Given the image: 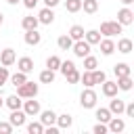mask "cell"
I'll list each match as a JSON object with an SVG mask.
<instances>
[{
    "instance_id": "8d00e7d4",
    "label": "cell",
    "mask_w": 134,
    "mask_h": 134,
    "mask_svg": "<svg viewBox=\"0 0 134 134\" xmlns=\"http://www.w3.org/2000/svg\"><path fill=\"white\" fill-rule=\"evenodd\" d=\"M71 69H75V63L73 61H61V67H59V71L65 75V73H69Z\"/></svg>"
},
{
    "instance_id": "bcb514c9",
    "label": "cell",
    "mask_w": 134,
    "mask_h": 134,
    "mask_svg": "<svg viewBox=\"0 0 134 134\" xmlns=\"http://www.w3.org/2000/svg\"><path fill=\"white\" fill-rule=\"evenodd\" d=\"M2 23H4V15L0 13V25H2Z\"/></svg>"
},
{
    "instance_id": "7c38bea8",
    "label": "cell",
    "mask_w": 134,
    "mask_h": 134,
    "mask_svg": "<svg viewBox=\"0 0 134 134\" xmlns=\"http://www.w3.org/2000/svg\"><path fill=\"white\" fill-rule=\"evenodd\" d=\"M38 21H40L42 25H50V23L54 21V10L48 8V6H44V8L38 13Z\"/></svg>"
},
{
    "instance_id": "f35d334b",
    "label": "cell",
    "mask_w": 134,
    "mask_h": 134,
    "mask_svg": "<svg viewBox=\"0 0 134 134\" xmlns=\"http://www.w3.org/2000/svg\"><path fill=\"white\" fill-rule=\"evenodd\" d=\"M92 132H94V134H107L109 130H107V124H103V121H98V124H96V126L92 128Z\"/></svg>"
},
{
    "instance_id": "d6986e66",
    "label": "cell",
    "mask_w": 134,
    "mask_h": 134,
    "mask_svg": "<svg viewBox=\"0 0 134 134\" xmlns=\"http://www.w3.org/2000/svg\"><path fill=\"white\" fill-rule=\"evenodd\" d=\"M38 25H40V21H38V17H34V15H27V17H23L21 19V27L27 31V29H38Z\"/></svg>"
},
{
    "instance_id": "277c9868",
    "label": "cell",
    "mask_w": 134,
    "mask_h": 134,
    "mask_svg": "<svg viewBox=\"0 0 134 134\" xmlns=\"http://www.w3.org/2000/svg\"><path fill=\"white\" fill-rule=\"evenodd\" d=\"M21 109L25 111V115H27V117H36V115L42 111V107H40V100H36V96H34V98H23V105H21Z\"/></svg>"
},
{
    "instance_id": "9a60e30c",
    "label": "cell",
    "mask_w": 134,
    "mask_h": 134,
    "mask_svg": "<svg viewBox=\"0 0 134 134\" xmlns=\"http://www.w3.org/2000/svg\"><path fill=\"white\" fill-rule=\"evenodd\" d=\"M15 63H17V67H19V71H23V73L34 71V59H31V57H21V59L15 61Z\"/></svg>"
},
{
    "instance_id": "484cf974",
    "label": "cell",
    "mask_w": 134,
    "mask_h": 134,
    "mask_svg": "<svg viewBox=\"0 0 134 134\" xmlns=\"http://www.w3.org/2000/svg\"><path fill=\"white\" fill-rule=\"evenodd\" d=\"M8 82L17 88V86H21L23 82H27V73H23V71H17V73H13V75H8Z\"/></svg>"
},
{
    "instance_id": "d590c367",
    "label": "cell",
    "mask_w": 134,
    "mask_h": 134,
    "mask_svg": "<svg viewBox=\"0 0 134 134\" xmlns=\"http://www.w3.org/2000/svg\"><path fill=\"white\" fill-rule=\"evenodd\" d=\"M65 80H67V84H77L80 82V71L77 69H71L69 73H65Z\"/></svg>"
},
{
    "instance_id": "603a6c76",
    "label": "cell",
    "mask_w": 134,
    "mask_h": 134,
    "mask_svg": "<svg viewBox=\"0 0 134 134\" xmlns=\"http://www.w3.org/2000/svg\"><path fill=\"white\" fill-rule=\"evenodd\" d=\"M94 117H96V121H103V124H107L113 115H111V111L107 109V107H98L96 111H94Z\"/></svg>"
},
{
    "instance_id": "cb8c5ba5",
    "label": "cell",
    "mask_w": 134,
    "mask_h": 134,
    "mask_svg": "<svg viewBox=\"0 0 134 134\" xmlns=\"http://www.w3.org/2000/svg\"><path fill=\"white\" fill-rule=\"evenodd\" d=\"M84 34H86V31H84V27H82V25H71V29H69V34H67V36L75 42V40H84Z\"/></svg>"
},
{
    "instance_id": "4fadbf2b",
    "label": "cell",
    "mask_w": 134,
    "mask_h": 134,
    "mask_svg": "<svg viewBox=\"0 0 134 134\" xmlns=\"http://www.w3.org/2000/svg\"><path fill=\"white\" fill-rule=\"evenodd\" d=\"M98 46H100V52H103L105 57H111V54L115 52V42H113L111 38H100Z\"/></svg>"
},
{
    "instance_id": "f546056e",
    "label": "cell",
    "mask_w": 134,
    "mask_h": 134,
    "mask_svg": "<svg viewBox=\"0 0 134 134\" xmlns=\"http://www.w3.org/2000/svg\"><path fill=\"white\" fill-rule=\"evenodd\" d=\"M59 67H61V59H59L57 54H50V57L46 59V69H52V71H59Z\"/></svg>"
},
{
    "instance_id": "e0dca14e",
    "label": "cell",
    "mask_w": 134,
    "mask_h": 134,
    "mask_svg": "<svg viewBox=\"0 0 134 134\" xmlns=\"http://www.w3.org/2000/svg\"><path fill=\"white\" fill-rule=\"evenodd\" d=\"M100 88H103V94L107 96V98H111V96H117V84L115 82H109V80H105L103 84H100Z\"/></svg>"
},
{
    "instance_id": "4dcf8cb0",
    "label": "cell",
    "mask_w": 134,
    "mask_h": 134,
    "mask_svg": "<svg viewBox=\"0 0 134 134\" xmlns=\"http://www.w3.org/2000/svg\"><path fill=\"white\" fill-rule=\"evenodd\" d=\"M98 67V61H96V57H92V54H86L84 57V69L86 71H92V69H96Z\"/></svg>"
},
{
    "instance_id": "d4e9b609",
    "label": "cell",
    "mask_w": 134,
    "mask_h": 134,
    "mask_svg": "<svg viewBox=\"0 0 134 134\" xmlns=\"http://www.w3.org/2000/svg\"><path fill=\"white\" fill-rule=\"evenodd\" d=\"M113 73H115L117 77H121V75H130L132 69H130L128 63H117V65H113Z\"/></svg>"
},
{
    "instance_id": "30bf717a",
    "label": "cell",
    "mask_w": 134,
    "mask_h": 134,
    "mask_svg": "<svg viewBox=\"0 0 134 134\" xmlns=\"http://www.w3.org/2000/svg\"><path fill=\"white\" fill-rule=\"evenodd\" d=\"M23 40H25L27 46H38V44L42 42V34H40L38 29H27L25 36H23Z\"/></svg>"
},
{
    "instance_id": "ac0fdd59",
    "label": "cell",
    "mask_w": 134,
    "mask_h": 134,
    "mask_svg": "<svg viewBox=\"0 0 134 134\" xmlns=\"http://www.w3.org/2000/svg\"><path fill=\"white\" fill-rule=\"evenodd\" d=\"M115 50L121 52V54H130V52H132V40H130V38H121V40H117Z\"/></svg>"
},
{
    "instance_id": "7402d4cb",
    "label": "cell",
    "mask_w": 134,
    "mask_h": 134,
    "mask_svg": "<svg viewBox=\"0 0 134 134\" xmlns=\"http://www.w3.org/2000/svg\"><path fill=\"white\" fill-rule=\"evenodd\" d=\"M100 38H103V36L98 34V29H88V31L84 34V40H86V42H88L90 46L98 44V42H100Z\"/></svg>"
},
{
    "instance_id": "74e56055",
    "label": "cell",
    "mask_w": 134,
    "mask_h": 134,
    "mask_svg": "<svg viewBox=\"0 0 134 134\" xmlns=\"http://www.w3.org/2000/svg\"><path fill=\"white\" fill-rule=\"evenodd\" d=\"M8 75H10V73H8V67H4V65H2V67H0V88L8 82Z\"/></svg>"
},
{
    "instance_id": "836d02e7",
    "label": "cell",
    "mask_w": 134,
    "mask_h": 134,
    "mask_svg": "<svg viewBox=\"0 0 134 134\" xmlns=\"http://www.w3.org/2000/svg\"><path fill=\"white\" fill-rule=\"evenodd\" d=\"M27 132H29V134H44L42 121H31V124H27Z\"/></svg>"
},
{
    "instance_id": "d6a6232c",
    "label": "cell",
    "mask_w": 134,
    "mask_h": 134,
    "mask_svg": "<svg viewBox=\"0 0 134 134\" xmlns=\"http://www.w3.org/2000/svg\"><path fill=\"white\" fill-rule=\"evenodd\" d=\"M80 82L84 84V88H92V86H94L92 71H86V69H84V73H80Z\"/></svg>"
},
{
    "instance_id": "c3c4849f",
    "label": "cell",
    "mask_w": 134,
    "mask_h": 134,
    "mask_svg": "<svg viewBox=\"0 0 134 134\" xmlns=\"http://www.w3.org/2000/svg\"><path fill=\"white\" fill-rule=\"evenodd\" d=\"M98 2H100V0H98Z\"/></svg>"
},
{
    "instance_id": "f6af8a7d",
    "label": "cell",
    "mask_w": 134,
    "mask_h": 134,
    "mask_svg": "<svg viewBox=\"0 0 134 134\" xmlns=\"http://www.w3.org/2000/svg\"><path fill=\"white\" fill-rule=\"evenodd\" d=\"M6 2H8V4H19L21 0H6Z\"/></svg>"
},
{
    "instance_id": "83f0119b",
    "label": "cell",
    "mask_w": 134,
    "mask_h": 134,
    "mask_svg": "<svg viewBox=\"0 0 134 134\" xmlns=\"http://www.w3.org/2000/svg\"><path fill=\"white\" fill-rule=\"evenodd\" d=\"M71 44H73V40L65 34V36H59V40H57V46L61 48V50H71Z\"/></svg>"
},
{
    "instance_id": "8fae6325",
    "label": "cell",
    "mask_w": 134,
    "mask_h": 134,
    "mask_svg": "<svg viewBox=\"0 0 134 134\" xmlns=\"http://www.w3.org/2000/svg\"><path fill=\"white\" fill-rule=\"evenodd\" d=\"M38 115H40V121H42V126H44V128H48V126H54V124H57V113H54L52 109L40 111Z\"/></svg>"
},
{
    "instance_id": "52a82bcc",
    "label": "cell",
    "mask_w": 134,
    "mask_h": 134,
    "mask_svg": "<svg viewBox=\"0 0 134 134\" xmlns=\"http://www.w3.org/2000/svg\"><path fill=\"white\" fill-rule=\"evenodd\" d=\"M107 130L113 132V134H121V132L126 130V121H124L119 115H115V117H111V119L107 121Z\"/></svg>"
},
{
    "instance_id": "ab89813d",
    "label": "cell",
    "mask_w": 134,
    "mask_h": 134,
    "mask_svg": "<svg viewBox=\"0 0 134 134\" xmlns=\"http://www.w3.org/2000/svg\"><path fill=\"white\" fill-rule=\"evenodd\" d=\"M15 128L10 126V121H0V134H10Z\"/></svg>"
},
{
    "instance_id": "4316f807",
    "label": "cell",
    "mask_w": 134,
    "mask_h": 134,
    "mask_svg": "<svg viewBox=\"0 0 134 134\" xmlns=\"http://www.w3.org/2000/svg\"><path fill=\"white\" fill-rule=\"evenodd\" d=\"M82 8L88 15H94L98 10V0H82Z\"/></svg>"
},
{
    "instance_id": "7a4b0ae2",
    "label": "cell",
    "mask_w": 134,
    "mask_h": 134,
    "mask_svg": "<svg viewBox=\"0 0 134 134\" xmlns=\"http://www.w3.org/2000/svg\"><path fill=\"white\" fill-rule=\"evenodd\" d=\"M96 100H98V96H96V92L92 88H84V92L80 94V105L84 109H94L96 107Z\"/></svg>"
},
{
    "instance_id": "5b68a950",
    "label": "cell",
    "mask_w": 134,
    "mask_h": 134,
    "mask_svg": "<svg viewBox=\"0 0 134 134\" xmlns=\"http://www.w3.org/2000/svg\"><path fill=\"white\" fill-rule=\"evenodd\" d=\"M8 121H10V126H13V128H21V126H25L27 115H25V111H23V109H13V111H10V115H8Z\"/></svg>"
},
{
    "instance_id": "8992f818",
    "label": "cell",
    "mask_w": 134,
    "mask_h": 134,
    "mask_svg": "<svg viewBox=\"0 0 134 134\" xmlns=\"http://www.w3.org/2000/svg\"><path fill=\"white\" fill-rule=\"evenodd\" d=\"M90 44L86 42V40H75L73 44H71V50H73V54L75 57H80V59H84L86 54H90Z\"/></svg>"
},
{
    "instance_id": "7dc6e473",
    "label": "cell",
    "mask_w": 134,
    "mask_h": 134,
    "mask_svg": "<svg viewBox=\"0 0 134 134\" xmlns=\"http://www.w3.org/2000/svg\"><path fill=\"white\" fill-rule=\"evenodd\" d=\"M2 105H4V100H2V98H0V109H2Z\"/></svg>"
},
{
    "instance_id": "2e32d148",
    "label": "cell",
    "mask_w": 134,
    "mask_h": 134,
    "mask_svg": "<svg viewBox=\"0 0 134 134\" xmlns=\"http://www.w3.org/2000/svg\"><path fill=\"white\" fill-rule=\"evenodd\" d=\"M117 90H124V92H130L132 90V86H134V80H132V75H121V77H117Z\"/></svg>"
},
{
    "instance_id": "1f68e13d",
    "label": "cell",
    "mask_w": 134,
    "mask_h": 134,
    "mask_svg": "<svg viewBox=\"0 0 134 134\" xmlns=\"http://www.w3.org/2000/svg\"><path fill=\"white\" fill-rule=\"evenodd\" d=\"M54 73H57V71H52V69L40 71V82H42V84H52V82H54Z\"/></svg>"
},
{
    "instance_id": "44dd1931",
    "label": "cell",
    "mask_w": 134,
    "mask_h": 134,
    "mask_svg": "<svg viewBox=\"0 0 134 134\" xmlns=\"http://www.w3.org/2000/svg\"><path fill=\"white\" fill-rule=\"evenodd\" d=\"M4 105H6L10 111H13V109H21V105H23V98H21L19 94H10V96H6Z\"/></svg>"
},
{
    "instance_id": "ffe728a7",
    "label": "cell",
    "mask_w": 134,
    "mask_h": 134,
    "mask_svg": "<svg viewBox=\"0 0 134 134\" xmlns=\"http://www.w3.org/2000/svg\"><path fill=\"white\" fill-rule=\"evenodd\" d=\"M71 124H73V117H71L69 113L57 115V126H59V130H67V128H71Z\"/></svg>"
},
{
    "instance_id": "3957f363",
    "label": "cell",
    "mask_w": 134,
    "mask_h": 134,
    "mask_svg": "<svg viewBox=\"0 0 134 134\" xmlns=\"http://www.w3.org/2000/svg\"><path fill=\"white\" fill-rule=\"evenodd\" d=\"M38 90H40V88H38V84L29 82V80H27V82H23L21 86H17V94H19L21 98H34V96L38 94Z\"/></svg>"
},
{
    "instance_id": "f1b7e54d",
    "label": "cell",
    "mask_w": 134,
    "mask_h": 134,
    "mask_svg": "<svg viewBox=\"0 0 134 134\" xmlns=\"http://www.w3.org/2000/svg\"><path fill=\"white\" fill-rule=\"evenodd\" d=\"M65 10L67 13H80L82 10V0H65Z\"/></svg>"
},
{
    "instance_id": "ba28073f",
    "label": "cell",
    "mask_w": 134,
    "mask_h": 134,
    "mask_svg": "<svg viewBox=\"0 0 134 134\" xmlns=\"http://www.w3.org/2000/svg\"><path fill=\"white\" fill-rule=\"evenodd\" d=\"M117 23H121V25H132V23H134V13H132L128 6L119 8V10H117Z\"/></svg>"
},
{
    "instance_id": "60d3db41",
    "label": "cell",
    "mask_w": 134,
    "mask_h": 134,
    "mask_svg": "<svg viewBox=\"0 0 134 134\" xmlns=\"http://www.w3.org/2000/svg\"><path fill=\"white\" fill-rule=\"evenodd\" d=\"M124 113H126L128 117H134V103H128V105L124 107Z\"/></svg>"
},
{
    "instance_id": "6da1fadb",
    "label": "cell",
    "mask_w": 134,
    "mask_h": 134,
    "mask_svg": "<svg viewBox=\"0 0 134 134\" xmlns=\"http://www.w3.org/2000/svg\"><path fill=\"white\" fill-rule=\"evenodd\" d=\"M121 27H124V25L117 23V21H103L98 34L105 36V38H111V36H115V34H121Z\"/></svg>"
},
{
    "instance_id": "5bb4252c",
    "label": "cell",
    "mask_w": 134,
    "mask_h": 134,
    "mask_svg": "<svg viewBox=\"0 0 134 134\" xmlns=\"http://www.w3.org/2000/svg\"><path fill=\"white\" fill-rule=\"evenodd\" d=\"M124 107H126V103L121 100V98H117V96H111V103H109V111H111V115H121L124 113Z\"/></svg>"
},
{
    "instance_id": "b9f144b4",
    "label": "cell",
    "mask_w": 134,
    "mask_h": 134,
    "mask_svg": "<svg viewBox=\"0 0 134 134\" xmlns=\"http://www.w3.org/2000/svg\"><path fill=\"white\" fill-rule=\"evenodd\" d=\"M21 2H23V6H25V8H29V10H31V8H36V4H38L40 0H21Z\"/></svg>"
},
{
    "instance_id": "e575fe53",
    "label": "cell",
    "mask_w": 134,
    "mask_h": 134,
    "mask_svg": "<svg viewBox=\"0 0 134 134\" xmlns=\"http://www.w3.org/2000/svg\"><path fill=\"white\" fill-rule=\"evenodd\" d=\"M92 80H94V86H96V84H103V82L107 80V75H105V71H103V69H98V67H96V69H92Z\"/></svg>"
},
{
    "instance_id": "9c48e42d",
    "label": "cell",
    "mask_w": 134,
    "mask_h": 134,
    "mask_svg": "<svg viewBox=\"0 0 134 134\" xmlns=\"http://www.w3.org/2000/svg\"><path fill=\"white\" fill-rule=\"evenodd\" d=\"M15 61H17V52H15L13 48H4V50H0V63H2L4 67L15 65Z\"/></svg>"
},
{
    "instance_id": "7bdbcfd3",
    "label": "cell",
    "mask_w": 134,
    "mask_h": 134,
    "mask_svg": "<svg viewBox=\"0 0 134 134\" xmlns=\"http://www.w3.org/2000/svg\"><path fill=\"white\" fill-rule=\"evenodd\" d=\"M59 2H61V0H44V6H48V8H54Z\"/></svg>"
},
{
    "instance_id": "ee69618b",
    "label": "cell",
    "mask_w": 134,
    "mask_h": 134,
    "mask_svg": "<svg viewBox=\"0 0 134 134\" xmlns=\"http://www.w3.org/2000/svg\"><path fill=\"white\" fill-rule=\"evenodd\" d=\"M119 2H121V4H124V6H130V4H132V2H134V0H119Z\"/></svg>"
}]
</instances>
